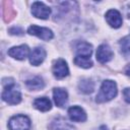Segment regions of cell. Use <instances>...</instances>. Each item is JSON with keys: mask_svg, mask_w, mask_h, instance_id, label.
Returning <instances> with one entry per match:
<instances>
[{"mask_svg": "<svg viewBox=\"0 0 130 130\" xmlns=\"http://www.w3.org/2000/svg\"><path fill=\"white\" fill-rule=\"evenodd\" d=\"M34 107L41 112H47V111L51 110L52 104L48 98L43 96V98H38L34 101Z\"/></svg>", "mask_w": 130, "mask_h": 130, "instance_id": "15", "label": "cell"}, {"mask_svg": "<svg viewBox=\"0 0 130 130\" xmlns=\"http://www.w3.org/2000/svg\"><path fill=\"white\" fill-rule=\"evenodd\" d=\"M9 32L11 34V35H17V36H21L22 34H23V30L20 28V27H16V26H13V27H11L10 29H9Z\"/></svg>", "mask_w": 130, "mask_h": 130, "instance_id": "20", "label": "cell"}, {"mask_svg": "<svg viewBox=\"0 0 130 130\" xmlns=\"http://www.w3.org/2000/svg\"><path fill=\"white\" fill-rule=\"evenodd\" d=\"M52 71H53L54 76L57 79H62L66 76H68V74H69L68 65H67L66 61L64 59H61V58L57 59L54 62L53 67H52Z\"/></svg>", "mask_w": 130, "mask_h": 130, "instance_id": "6", "label": "cell"}, {"mask_svg": "<svg viewBox=\"0 0 130 130\" xmlns=\"http://www.w3.org/2000/svg\"><path fill=\"white\" fill-rule=\"evenodd\" d=\"M92 54V46L86 42H80L75 48V56L89 57Z\"/></svg>", "mask_w": 130, "mask_h": 130, "instance_id": "14", "label": "cell"}, {"mask_svg": "<svg viewBox=\"0 0 130 130\" xmlns=\"http://www.w3.org/2000/svg\"><path fill=\"white\" fill-rule=\"evenodd\" d=\"M68 116L71 121L74 122H84L86 120V113L84 110L78 106H73L68 109Z\"/></svg>", "mask_w": 130, "mask_h": 130, "instance_id": "13", "label": "cell"}, {"mask_svg": "<svg viewBox=\"0 0 130 130\" xmlns=\"http://www.w3.org/2000/svg\"><path fill=\"white\" fill-rule=\"evenodd\" d=\"M78 89L82 93H91L94 89V83L89 78H83L78 83Z\"/></svg>", "mask_w": 130, "mask_h": 130, "instance_id": "17", "label": "cell"}, {"mask_svg": "<svg viewBox=\"0 0 130 130\" xmlns=\"http://www.w3.org/2000/svg\"><path fill=\"white\" fill-rule=\"evenodd\" d=\"M27 34L31 35V36H36L44 41H50L53 39L54 35L53 31L48 28V27H43V26H38V25H30L27 28Z\"/></svg>", "mask_w": 130, "mask_h": 130, "instance_id": "5", "label": "cell"}, {"mask_svg": "<svg viewBox=\"0 0 130 130\" xmlns=\"http://www.w3.org/2000/svg\"><path fill=\"white\" fill-rule=\"evenodd\" d=\"M106 20L110 26L114 28H119L122 25L123 19L121 16V13L116 9H110L106 13Z\"/></svg>", "mask_w": 130, "mask_h": 130, "instance_id": "8", "label": "cell"}, {"mask_svg": "<svg viewBox=\"0 0 130 130\" xmlns=\"http://www.w3.org/2000/svg\"><path fill=\"white\" fill-rule=\"evenodd\" d=\"M120 48H121V52L125 55V56H130V38L129 37H125L123 38L120 42Z\"/></svg>", "mask_w": 130, "mask_h": 130, "instance_id": "19", "label": "cell"}, {"mask_svg": "<svg viewBox=\"0 0 130 130\" xmlns=\"http://www.w3.org/2000/svg\"><path fill=\"white\" fill-rule=\"evenodd\" d=\"M53 99L57 107L63 108L68 101L67 90L62 87H56L53 89Z\"/></svg>", "mask_w": 130, "mask_h": 130, "instance_id": "11", "label": "cell"}, {"mask_svg": "<svg viewBox=\"0 0 130 130\" xmlns=\"http://www.w3.org/2000/svg\"><path fill=\"white\" fill-rule=\"evenodd\" d=\"M118 93V88H117V84L115 81L113 80H105L103 81L101 87H100V91L96 94L95 98V102L101 104V103H106L109 102L111 100H113Z\"/></svg>", "mask_w": 130, "mask_h": 130, "instance_id": "2", "label": "cell"}, {"mask_svg": "<svg viewBox=\"0 0 130 130\" xmlns=\"http://www.w3.org/2000/svg\"><path fill=\"white\" fill-rule=\"evenodd\" d=\"M74 63L78 67L87 69L92 66V61L89 57H81V56H75L74 58Z\"/></svg>", "mask_w": 130, "mask_h": 130, "instance_id": "18", "label": "cell"}, {"mask_svg": "<svg viewBox=\"0 0 130 130\" xmlns=\"http://www.w3.org/2000/svg\"><path fill=\"white\" fill-rule=\"evenodd\" d=\"M96 60L102 63V64H105L107 62H109L110 60H112L113 56H114V53L111 49V47L107 44H102L101 46H99L98 50H96Z\"/></svg>", "mask_w": 130, "mask_h": 130, "instance_id": "7", "label": "cell"}, {"mask_svg": "<svg viewBox=\"0 0 130 130\" xmlns=\"http://www.w3.org/2000/svg\"><path fill=\"white\" fill-rule=\"evenodd\" d=\"M30 127V120L25 115H16L8 121L9 130H28Z\"/></svg>", "mask_w": 130, "mask_h": 130, "instance_id": "3", "label": "cell"}, {"mask_svg": "<svg viewBox=\"0 0 130 130\" xmlns=\"http://www.w3.org/2000/svg\"><path fill=\"white\" fill-rule=\"evenodd\" d=\"M49 130H75V127L64 118H55L49 125Z\"/></svg>", "mask_w": 130, "mask_h": 130, "instance_id": "12", "label": "cell"}, {"mask_svg": "<svg viewBox=\"0 0 130 130\" xmlns=\"http://www.w3.org/2000/svg\"><path fill=\"white\" fill-rule=\"evenodd\" d=\"M31 14L41 19H47L51 14V8L43 2L36 1L31 5Z\"/></svg>", "mask_w": 130, "mask_h": 130, "instance_id": "4", "label": "cell"}, {"mask_svg": "<svg viewBox=\"0 0 130 130\" xmlns=\"http://www.w3.org/2000/svg\"><path fill=\"white\" fill-rule=\"evenodd\" d=\"M46 50L42 47H37L35 48L30 53H29V63L34 66H39L41 63H43V61L46 58Z\"/></svg>", "mask_w": 130, "mask_h": 130, "instance_id": "10", "label": "cell"}, {"mask_svg": "<svg viewBox=\"0 0 130 130\" xmlns=\"http://www.w3.org/2000/svg\"><path fill=\"white\" fill-rule=\"evenodd\" d=\"M29 54V49L26 45H20L16 47H12L8 50V55L16 60H23Z\"/></svg>", "mask_w": 130, "mask_h": 130, "instance_id": "9", "label": "cell"}, {"mask_svg": "<svg viewBox=\"0 0 130 130\" xmlns=\"http://www.w3.org/2000/svg\"><path fill=\"white\" fill-rule=\"evenodd\" d=\"M25 85L27 88L29 89H32V90H39V89H42L44 86H45V82L43 80L42 77L40 76H36V77H32L30 79H27L25 81Z\"/></svg>", "mask_w": 130, "mask_h": 130, "instance_id": "16", "label": "cell"}, {"mask_svg": "<svg viewBox=\"0 0 130 130\" xmlns=\"http://www.w3.org/2000/svg\"><path fill=\"white\" fill-rule=\"evenodd\" d=\"M125 74L130 77V64H128V65L125 67Z\"/></svg>", "mask_w": 130, "mask_h": 130, "instance_id": "22", "label": "cell"}, {"mask_svg": "<svg viewBox=\"0 0 130 130\" xmlns=\"http://www.w3.org/2000/svg\"><path fill=\"white\" fill-rule=\"evenodd\" d=\"M4 89L2 91V100L6 102L9 105H17L21 101V92L19 90V87L14 83L12 78H8V82L6 81V78L2 81Z\"/></svg>", "mask_w": 130, "mask_h": 130, "instance_id": "1", "label": "cell"}, {"mask_svg": "<svg viewBox=\"0 0 130 130\" xmlns=\"http://www.w3.org/2000/svg\"><path fill=\"white\" fill-rule=\"evenodd\" d=\"M123 96H124L125 102L130 104V87H127L123 90Z\"/></svg>", "mask_w": 130, "mask_h": 130, "instance_id": "21", "label": "cell"}]
</instances>
